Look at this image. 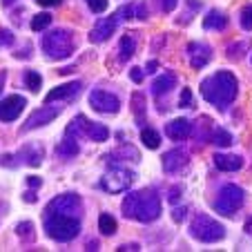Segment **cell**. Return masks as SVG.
<instances>
[{"mask_svg": "<svg viewBox=\"0 0 252 252\" xmlns=\"http://www.w3.org/2000/svg\"><path fill=\"white\" fill-rule=\"evenodd\" d=\"M188 5H190V7H196V9H199L201 2H199V0H188Z\"/></svg>", "mask_w": 252, "mask_h": 252, "instance_id": "cell-46", "label": "cell"}, {"mask_svg": "<svg viewBox=\"0 0 252 252\" xmlns=\"http://www.w3.org/2000/svg\"><path fill=\"white\" fill-rule=\"evenodd\" d=\"M241 27L246 29V32H250V29H252V5L243 7V11H241Z\"/></svg>", "mask_w": 252, "mask_h": 252, "instance_id": "cell-29", "label": "cell"}, {"mask_svg": "<svg viewBox=\"0 0 252 252\" xmlns=\"http://www.w3.org/2000/svg\"><path fill=\"white\" fill-rule=\"evenodd\" d=\"M29 150H33V145H29V148H25V152H29ZM40 157H43V150H36V154H29L27 157V163L29 165H40Z\"/></svg>", "mask_w": 252, "mask_h": 252, "instance_id": "cell-33", "label": "cell"}, {"mask_svg": "<svg viewBox=\"0 0 252 252\" xmlns=\"http://www.w3.org/2000/svg\"><path fill=\"white\" fill-rule=\"evenodd\" d=\"M186 165H188V154L181 152V150H172V152H167L165 157H163V167H165V172H170V174L183 170Z\"/></svg>", "mask_w": 252, "mask_h": 252, "instance_id": "cell-16", "label": "cell"}, {"mask_svg": "<svg viewBox=\"0 0 252 252\" xmlns=\"http://www.w3.org/2000/svg\"><path fill=\"white\" fill-rule=\"evenodd\" d=\"M179 105H181V107H190V105H192V90H190V87H183Z\"/></svg>", "mask_w": 252, "mask_h": 252, "instance_id": "cell-34", "label": "cell"}, {"mask_svg": "<svg viewBox=\"0 0 252 252\" xmlns=\"http://www.w3.org/2000/svg\"><path fill=\"white\" fill-rule=\"evenodd\" d=\"M49 25H52V16L47 14V11H43V14H36L32 20V29L33 32H43V29H47Z\"/></svg>", "mask_w": 252, "mask_h": 252, "instance_id": "cell-27", "label": "cell"}, {"mask_svg": "<svg viewBox=\"0 0 252 252\" xmlns=\"http://www.w3.org/2000/svg\"><path fill=\"white\" fill-rule=\"evenodd\" d=\"M40 183H43V181H40L38 176H29V179H27V186L29 188H40Z\"/></svg>", "mask_w": 252, "mask_h": 252, "instance_id": "cell-39", "label": "cell"}, {"mask_svg": "<svg viewBox=\"0 0 252 252\" xmlns=\"http://www.w3.org/2000/svg\"><path fill=\"white\" fill-rule=\"evenodd\" d=\"M11 2H14V0H2V5H11Z\"/></svg>", "mask_w": 252, "mask_h": 252, "instance_id": "cell-47", "label": "cell"}, {"mask_svg": "<svg viewBox=\"0 0 252 252\" xmlns=\"http://www.w3.org/2000/svg\"><path fill=\"white\" fill-rule=\"evenodd\" d=\"M25 105H27V100H25V96H7L5 100H0V121H5V123H11V121L18 119V114L25 110Z\"/></svg>", "mask_w": 252, "mask_h": 252, "instance_id": "cell-10", "label": "cell"}, {"mask_svg": "<svg viewBox=\"0 0 252 252\" xmlns=\"http://www.w3.org/2000/svg\"><path fill=\"white\" fill-rule=\"evenodd\" d=\"M25 201H27V203H32V201H36V196H33V192H25Z\"/></svg>", "mask_w": 252, "mask_h": 252, "instance_id": "cell-44", "label": "cell"}, {"mask_svg": "<svg viewBox=\"0 0 252 252\" xmlns=\"http://www.w3.org/2000/svg\"><path fill=\"white\" fill-rule=\"evenodd\" d=\"M114 29H116V18H100L90 32V40L92 43H103L114 33Z\"/></svg>", "mask_w": 252, "mask_h": 252, "instance_id": "cell-14", "label": "cell"}, {"mask_svg": "<svg viewBox=\"0 0 252 252\" xmlns=\"http://www.w3.org/2000/svg\"><path fill=\"white\" fill-rule=\"evenodd\" d=\"M45 232H47V237L54 239V241L67 243L78 237V232H81V221H78L76 217L47 212L45 214Z\"/></svg>", "mask_w": 252, "mask_h": 252, "instance_id": "cell-3", "label": "cell"}, {"mask_svg": "<svg viewBox=\"0 0 252 252\" xmlns=\"http://www.w3.org/2000/svg\"><path fill=\"white\" fill-rule=\"evenodd\" d=\"M98 230H100V234H105V237H112V234L116 232L114 217H112V214H107V212L100 214V217H98Z\"/></svg>", "mask_w": 252, "mask_h": 252, "instance_id": "cell-21", "label": "cell"}, {"mask_svg": "<svg viewBox=\"0 0 252 252\" xmlns=\"http://www.w3.org/2000/svg\"><path fill=\"white\" fill-rule=\"evenodd\" d=\"M58 154H61V157H67V158L76 157V154H78V143H76V138H74V136H71V138H65V141L58 145Z\"/></svg>", "mask_w": 252, "mask_h": 252, "instance_id": "cell-24", "label": "cell"}, {"mask_svg": "<svg viewBox=\"0 0 252 252\" xmlns=\"http://www.w3.org/2000/svg\"><path fill=\"white\" fill-rule=\"evenodd\" d=\"M212 143H217V145H221V148H228V145H232V143H234V138H232V134H230V132L217 127L212 132Z\"/></svg>", "mask_w": 252, "mask_h": 252, "instance_id": "cell-25", "label": "cell"}, {"mask_svg": "<svg viewBox=\"0 0 252 252\" xmlns=\"http://www.w3.org/2000/svg\"><path fill=\"white\" fill-rule=\"evenodd\" d=\"M5 81H7V71H0V92L5 87Z\"/></svg>", "mask_w": 252, "mask_h": 252, "instance_id": "cell-42", "label": "cell"}, {"mask_svg": "<svg viewBox=\"0 0 252 252\" xmlns=\"http://www.w3.org/2000/svg\"><path fill=\"white\" fill-rule=\"evenodd\" d=\"M85 116H76V121H74V123L69 125V127H67V136H74L76 138L78 134H85Z\"/></svg>", "mask_w": 252, "mask_h": 252, "instance_id": "cell-28", "label": "cell"}, {"mask_svg": "<svg viewBox=\"0 0 252 252\" xmlns=\"http://www.w3.org/2000/svg\"><path fill=\"white\" fill-rule=\"evenodd\" d=\"M246 232H248V234H250V237H252V217H250V219L246 221Z\"/></svg>", "mask_w": 252, "mask_h": 252, "instance_id": "cell-45", "label": "cell"}, {"mask_svg": "<svg viewBox=\"0 0 252 252\" xmlns=\"http://www.w3.org/2000/svg\"><path fill=\"white\" fill-rule=\"evenodd\" d=\"M188 52H190V65L194 69H203L210 63V58H212V49L203 43H190Z\"/></svg>", "mask_w": 252, "mask_h": 252, "instance_id": "cell-13", "label": "cell"}, {"mask_svg": "<svg viewBox=\"0 0 252 252\" xmlns=\"http://www.w3.org/2000/svg\"><path fill=\"white\" fill-rule=\"evenodd\" d=\"M237 92H239V83L232 71H217V74L208 76L201 83V96L210 105H217L221 110L228 107L237 98Z\"/></svg>", "mask_w": 252, "mask_h": 252, "instance_id": "cell-1", "label": "cell"}, {"mask_svg": "<svg viewBox=\"0 0 252 252\" xmlns=\"http://www.w3.org/2000/svg\"><path fill=\"white\" fill-rule=\"evenodd\" d=\"M129 76H132L134 83H143V69L141 67H134V69L129 71Z\"/></svg>", "mask_w": 252, "mask_h": 252, "instance_id": "cell-36", "label": "cell"}, {"mask_svg": "<svg viewBox=\"0 0 252 252\" xmlns=\"http://www.w3.org/2000/svg\"><path fill=\"white\" fill-rule=\"evenodd\" d=\"M87 5H90V9L94 14H103L107 9V5H110V0H87Z\"/></svg>", "mask_w": 252, "mask_h": 252, "instance_id": "cell-30", "label": "cell"}, {"mask_svg": "<svg viewBox=\"0 0 252 252\" xmlns=\"http://www.w3.org/2000/svg\"><path fill=\"white\" fill-rule=\"evenodd\" d=\"M134 9H136V18H148V9H145V7L143 5H138V7H134Z\"/></svg>", "mask_w": 252, "mask_h": 252, "instance_id": "cell-40", "label": "cell"}, {"mask_svg": "<svg viewBox=\"0 0 252 252\" xmlns=\"http://www.w3.org/2000/svg\"><path fill=\"white\" fill-rule=\"evenodd\" d=\"M121 61H129V58L134 56V49H136V43H134V38L129 36V33H125L123 38H121Z\"/></svg>", "mask_w": 252, "mask_h": 252, "instance_id": "cell-23", "label": "cell"}, {"mask_svg": "<svg viewBox=\"0 0 252 252\" xmlns=\"http://www.w3.org/2000/svg\"><path fill=\"white\" fill-rule=\"evenodd\" d=\"M38 5H43V7H56V5H61L63 0H36Z\"/></svg>", "mask_w": 252, "mask_h": 252, "instance_id": "cell-38", "label": "cell"}, {"mask_svg": "<svg viewBox=\"0 0 252 252\" xmlns=\"http://www.w3.org/2000/svg\"><path fill=\"white\" fill-rule=\"evenodd\" d=\"M58 114H61V110H58V107H49V105H47V107H40V110H36L27 119V123L23 125V132H29V129H33V127H43V125L52 123Z\"/></svg>", "mask_w": 252, "mask_h": 252, "instance_id": "cell-11", "label": "cell"}, {"mask_svg": "<svg viewBox=\"0 0 252 252\" xmlns=\"http://www.w3.org/2000/svg\"><path fill=\"white\" fill-rule=\"evenodd\" d=\"M172 87H176V76L172 74V71H165V74H161V76L154 81L152 92H154L157 96H163V94H167Z\"/></svg>", "mask_w": 252, "mask_h": 252, "instance_id": "cell-18", "label": "cell"}, {"mask_svg": "<svg viewBox=\"0 0 252 252\" xmlns=\"http://www.w3.org/2000/svg\"><path fill=\"white\" fill-rule=\"evenodd\" d=\"M123 217L138 223H152L161 217V199L152 190L132 192L123 201Z\"/></svg>", "mask_w": 252, "mask_h": 252, "instance_id": "cell-2", "label": "cell"}, {"mask_svg": "<svg viewBox=\"0 0 252 252\" xmlns=\"http://www.w3.org/2000/svg\"><path fill=\"white\" fill-rule=\"evenodd\" d=\"M203 27L205 29H214V32H223L228 27V16L221 14V11H210L208 16L203 18Z\"/></svg>", "mask_w": 252, "mask_h": 252, "instance_id": "cell-20", "label": "cell"}, {"mask_svg": "<svg viewBox=\"0 0 252 252\" xmlns=\"http://www.w3.org/2000/svg\"><path fill=\"white\" fill-rule=\"evenodd\" d=\"M158 5H161V11L170 14V11H174V7L179 5V0H158Z\"/></svg>", "mask_w": 252, "mask_h": 252, "instance_id": "cell-35", "label": "cell"}, {"mask_svg": "<svg viewBox=\"0 0 252 252\" xmlns=\"http://www.w3.org/2000/svg\"><path fill=\"white\" fill-rule=\"evenodd\" d=\"M40 85H43V76H40L38 71H27L25 74V87L29 92H38Z\"/></svg>", "mask_w": 252, "mask_h": 252, "instance_id": "cell-26", "label": "cell"}, {"mask_svg": "<svg viewBox=\"0 0 252 252\" xmlns=\"http://www.w3.org/2000/svg\"><path fill=\"white\" fill-rule=\"evenodd\" d=\"M190 234L196 239V241L217 243L225 237V228L219 223V221H214L212 217H208V214H196L192 225H190Z\"/></svg>", "mask_w": 252, "mask_h": 252, "instance_id": "cell-5", "label": "cell"}, {"mask_svg": "<svg viewBox=\"0 0 252 252\" xmlns=\"http://www.w3.org/2000/svg\"><path fill=\"white\" fill-rule=\"evenodd\" d=\"M214 165L219 167L221 172H237L243 167V158L237 154H214Z\"/></svg>", "mask_w": 252, "mask_h": 252, "instance_id": "cell-17", "label": "cell"}, {"mask_svg": "<svg viewBox=\"0 0 252 252\" xmlns=\"http://www.w3.org/2000/svg\"><path fill=\"white\" fill-rule=\"evenodd\" d=\"M81 90H83V83H81V81L65 83V85H61V87H54V90L49 92L47 96H45V100H47V103H54V100H69V98H76V96L81 94Z\"/></svg>", "mask_w": 252, "mask_h": 252, "instance_id": "cell-12", "label": "cell"}, {"mask_svg": "<svg viewBox=\"0 0 252 252\" xmlns=\"http://www.w3.org/2000/svg\"><path fill=\"white\" fill-rule=\"evenodd\" d=\"M47 212H54V214H67V217H81L83 212V201L78 194L74 192H67V194H61L56 199H52L47 203Z\"/></svg>", "mask_w": 252, "mask_h": 252, "instance_id": "cell-8", "label": "cell"}, {"mask_svg": "<svg viewBox=\"0 0 252 252\" xmlns=\"http://www.w3.org/2000/svg\"><path fill=\"white\" fill-rule=\"evenodd\" d=\"M85 134L90 136V141H94V143H103L110 138V129L105 127L103 123H94V121L85 123Z\"/></svg>", "mask_w": 252, "mask_h": 252, "instance_id": "cell-19", "label": "cell"}, {"mask_svg": "<svg viewBox=\"0 0 252 252\" xmlns=\"http://www.w3.org/2000/svg\"><path fill=\"white\" fill-rule=\"evenodd\" d=\"M181 196V190H176V188H172V194H170V201L172 203H176V199Z\"/></svg>", "mask_w": 252, "mask_h": 252, "instance_id": "cell-41", "label": "cell"}, {"mask_svg": "<svg viewBox=\"0 0 252 252\" xmlns=\"http://www.w3.org/2000/svg\"><path fill=\"white\" fill-rule=\"evenodd\" d=\"M141 141H143V145L145 148H150V150H157L158 145H161V136H158V132L157 129H152V127H145L141 132Z\"/></svg>", "mask_w": 252, "mask_h": 252, "instance_id": "cell-22", "label": "cell"}, {"mask_svg": "<svg viewBox=\"0 0 252 252\" xmlns=\"http://www.w3.org/2000/svg\"><path fill=\"white\" fill-rule=\"evenodd\" d=\"M132 183H134V172L125 170V167H112V170H107V174L103 176L100 186H103V190L110 192V194H121V192H125Z\"/></svg>", "mask_w": 252, "mask_h": 252, "instance_id": "cell-7", "label": "cell"}, {"mask_svg": "<svg viewBox=\"0 0 252 252\" xmlns=\"http://www.w3.org/2000/svg\"><path fill=\"white\" fill-rule=\"evenodd\" d=\"M186 212H188V208H176L174 212H172V217H174V221H179V223H181V221L186 219Z\"/></svg>", "mask_w": 252, "mask_h": 252, "instance_id": "cell-37", "label": "cell"}, {"mask_svg": "<svg viewBox=\"0 0 252 252\" xmlns=\"http://www.w3.org/2000/svg\"><path fill=\"white\" fill-rule=\"evenodd\" d=\"M14 45V33L9 29H0V47H9Z\"/></svg>", "mask_w": 252, "mask_h": 252, "instance_id": "cell-31", "label": "cell"}, {"mask_svg": "<svg viewBox=\"0 0 252 252\" xmlns=\"http://www.w3.org/2000/svg\"><path fill=\"white\" fill-rule=\"evenodd\" d=\"M43 52L54 61H63V58L71 56V52H74V33L67 32V29H54V32L45 33Z\"/></svg>", "mask_w": 252, "mask_h": 252, "instance_id": "cell-4", "label": "cell"}, {"mask_svg": "<svg viewBox=\"0 0 252 252\" xmlns=\"http://www.w3.org/2000/svg\"><path fill=\"white\" fill-rule=\"evenodd\" d=\"M90 105L100 114H116L121 110V100L119 96H114L107 90H94L90 94Z\"/></svg>", "mask_w": 252, "mask_h": 252, "instance_id": "cell-9", "label": "cell"}, {"mask_svg": "<svg viewBox=\"0 0 252 252\" xmlns=\"http://www.w3.org/2000/svg\"><path fill=\"white\" fill-rule=\"evenodd\" d=\"M243 201H246V192L234 183H228L221 188L217 199H214V210L223 217H234L243 208Z\"/></svg>", "mask_w": 252, "mask_h": 252, "instance_id": "cell-6", "label": "cell"}, {"mask_svg": "<svg viewBox=\"0 0 252 252\" xmlns=\"http://www.w3.org/2000/svg\"><path fill=\"white\" fill-rule=\"evenodd\" d=\"M32 228H33V225L29 223V221H23V223L16 225V232H18L23 239H29V237H32Z\"/></svg>", "mask_w": 252, "mask_h": 252, "instance_id": "cell-32", "label": "cell"}, {"mask_svg": "<svg viewBox=\"0 0 252 252\" xmlns=\"http://www.w3.org/2000/svg\"><path fill=\"white\" fill-rule=\"evenodd\" d=\"M165 134L172 141H183L192 134V123L188 119H174L165 125Z\"/></svg>", "mask_w": 252, "mask_h": 252, "instance_id": "cell-15", "label": "cell"}, {"mask_svg": "<svg viewBox=\"0 0 252 252\" xmlns=\"http://www.w3.org/2000/svg\"><path fill=\"white\" fill-rule=\"evenodd\" d=\"M157 67H158L157 61H150V63H148V71H157Z\"/></svg>", "mask_w": 252, "mask_h": 252, "instance_id": "cell-43", "label": "cell"}]
</instances>
